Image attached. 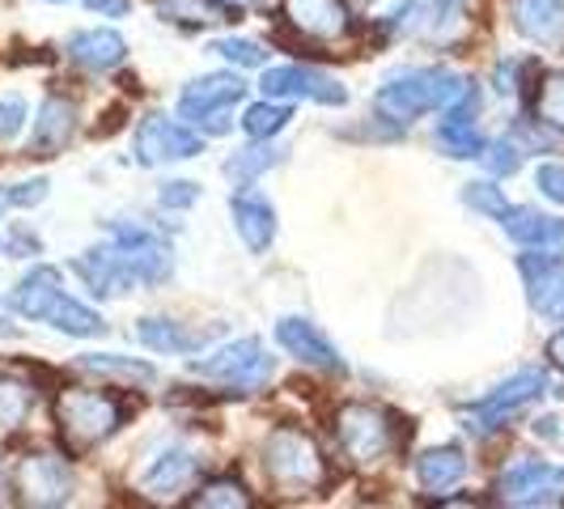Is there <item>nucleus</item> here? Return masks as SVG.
Masks as SVG:
<instances>
[{
	"mask_svg": "<svg viewBox=\"0 0 564 509\" xmlns=\"http://www.w3.org/2000/svg\"><path fill=\"white\" fill-rule=\"evenodd\" d=\"M463 85L467 77H458L451 68H408L382 82V89L373 94V111L391 123H412L429 111H446L463 94Z\"/></svg>",
	"mask_w": 564,
	"mask_h": 509,
	"instance_id": "nucleus-1",
	"label": "nucleus"
},
{
	"mask_svg": "<svg viewBox=\"0 0 564 509\" xmlns=\"http://www.w3.org/2000/svg\"><path fill=\"white\" fill-rule=\"evenodd\" d=\"M56 424L59 437L68 442L73 454H85L102 446L115 429L123 424V408L119 399L107 391H89V387H68L56 399Z\"/></svg>",
	"mask_w": 564,
	"mask_h": 509,
	"instance_id": "nucleus-2",
	"label": "nucleus"
},
{
	"mask_svg": "<svg viewBox=\"0 0 564 509\" xmlns=\"http://www.w3.org/2000/svg\"><path fill=\"white\" fill-rule=\"evenodd\" d=\"M263 476L284 492H311L327 480V463L302 429H276L263 446Z\"/></svg>",
	"mask_w": 564,
	"mask_h": 509,
	"instance_id": "nucleus-3",
	"label": "nucleus"
},
{
	"mask_svg": "<svg viewBox=\"0 0 564 509\" xmlns=\"http://www.w3.org/2000/svg\"><path fill=\"white\" fill-rule=\"evenodd\" d=\"M336 442L348 463L357 467H373L382 463L387 454L399 446L395 421L382 412V408H369V403H344L336 416Z\"/></svg>",
	"mask_w": 564,
	"mask_h": 509,
	"instance_id": "nucleus-4",
	"label": "nucleus"
},
{
	"mask_svg": "<svg viewBox=\"0 0 564 509\" xmlns=\"http://www.w3.org/2000/svg\"><path fill=\"white\" fill-rule=\"evenodd\" d=\"M247 98V82L238 77V73H208V77H199L183 89V98H178V115L187 119V123H196L204 132H226L229 119L226 115L238 107Z\"/></svg>",
	"mask_w": 564,
	"mask_h": 509,
	"instance_id": "nucleus-5",
	"label": "nucleus"
},
{
	"mask_svg": "<svg viewBox=\"0 0 564 509\" xmlns=\"http://www.w3.org/2000/svg\"><path fill=\"white\" fill-rule=\"evenodd\" d=\"M196 378H208V382H221V387H234V391H259L268 378H272V357L263 353V344L254 336L234 339L226 348H217L213 357H204L192 366Z\"/></svg>",
	"mask_w": 564,
	"mask_h": 509,
	"instance_id": "nucleus-6",
	"label": "nucleus"
},
{
	"mask_svg": "<svg viewBox=\"0 0 564 509\" xmlns=\"http://www.w3.org/2000/svg\"><path fill=\"white\" fill-rule=\"evenodd\" d=\"M547 391V373L543 369H518L509 382H501L492 396H484L480 403H471L467 412H463V421L471 433H492V429H501L509 416H518L522 408H531L539 396Z\"/></svg>",
	"mask_w": 564,
	"mask_h": 509,
	"instance_id": "nucleus-7",
	"label": "nucleus"
},
{
	"mask_svg": "<svg viewBox=\"0 0 564 509\" xmlns=\"http://www.w3.org/2000/svg\"><path fill=\"white\" fill-rule=\"evenodd\" d=\"M204 153V137L174 123L166 115H149L141 128H137V144H132V158L137 166H166V162H187Z\"/></svg>",
	"mask_w": 564,
	"mask_h": 509,
	"instance_id": "nucleus-8",
	"label": "nucleus"
},
{
	"mask_svg": "<svg viewBox=\"0 0 564 509\" xmlns=\"http://www.w3.org/2000/svg\"><path fill=\"white\" fill-rule=\"evenodd\" d=\"M564 488V467L543 458H518L497 480V492L506 506H556Z\"/></svg>",
	"mask_w": 564,
	"mask_h": 509,
	"instance_id": "nucleus-9",
	"label": "nucleus"
},
{
	"mask_svg": "<svg viewBox=\"0 0 564 509\" xmlns=\"http://www.w3.org/2000/svg\"><path fill=\"white\" fill-rule=\"evenodd\" d=\"M259 89L268 98H306V102H323V107H344L348 102V89L318 73V68H306V64H281V68H263V82Z\"/></svg>",
	"mask_w": 564,
	"mask_h": 509,
	"instance_id": "nucleus-10",
	"label": "nucleus"
},
{
	"mask_svg": "<svg viewBox=\"0 0 564 509\" xmlns=\"http://www.w3.org/2000/svg\"><path fill=\"white\" fill-rule=\"evenodd\" d=\"M73 467L59 454H26L18 463V492L30 506H64L73 501Z\"/></svg>",
	"mask_w": 564,
	"mask_h": 509,
	"instance_id": "nucleus-11",
	"label": "nucleus"
},
{
	"mask_svg": "<svg viewBox=\"0 0 564 509\" xmlns=\"http://www.w3.org/2000/svg\"><path fill=\"white\" fill-rule=\"evenodd\" d=\"M111 238H115V251H119V259L128 263V272H132V281L137 284H162L170 277L174 259H170V247L153 234V229L111 226Z\"/></svg>",
	"mask_w": 564,
	"mask_h": 509,
	"instance_id": "nucleus-12",
	"label": "nucleus"
},
{
	"mask_svg": "<svg viewBox=\"0 0 564 509\" xmlns=\"http://www.w3.org/2000/svg\"><path fill=\"white\" fill-rule=\"evenodd\" d=\"M518 272L527 281V302L539 314H561L564 306V259L556 251L543 247H527V254H518Z\"/></svg>",
	"mask_w": 564,
	"mask_h": 509,
	"instance_id": "nucleus-13",
	"label": "nucleus"
},
{
	"mask_svg": "<svg viewBox=\"0 0 564 509\" xmlns=\"http://www.w3.org/2000/svg\"><path fill=\"white\" fill-rule=\"evenodd\" d=\"M276 344H281L289 357H297L302 366L327 369V373H348L339 348L314 327L311 318H281L276 323Z\"/></svg>",
	"mask_w": 564,
	"mask_h": 509,
	"instance_id": "nucleus-14",
	"label": "nucleus"
},
{
	"mask_svg": "<svg viewBox=\"0 0 564 509\" xmlns=\"http://www.w3.org/2000/svg\"><path fill=\"white\" fill-rule=\"evenodd\" d=\"M229 217H234V229H238V238L247 242L251 254H263L272 247V238H276V208L263 196L238 192V196L229 199Z\"/></svg>",
	"mask_w": 564,
	"mask_h": 509,
	"instance_id": "nucleus-15",
	"label": "nucleus"
},
{
	"mask_svg": "<svg viewBox=\"0 0 564 509\" xmlns=\"http://www.w3.org/2000/svg\"><path fill=\"white\" fill-rule=\"evenodd\" d=\"M77 132V107L68 98H47L39 107V119L30 128V153L34 158H56Z\"/></svg>",
	"mask_w": 564,
	"mask_h": 509,
	"instance_id": "nucleus-16",
	"label": "nucleus"
},
{
	"mask_svg": "<svg viewBox=\"0 0 564 509\" xmlns=\"http://www.w3.org/2000/svg\"><path fill=\"white\" fill-rule=\"evenodd\" d=\"M284 18L306 39H323V43L348 34V9L339 0H284Z\"/></svg>",
	"mask_w": 564,
	"mask_h": 509,
	"instance_id": "nucleus-17",
	"label": "nucleus"
},
{
	"mask_svg": "<svg viewBox=\"0 0 564 509\" xmlns=\"http://www.w3.org/2000/svg\"><path fill=\"white\" fill-rule=\"evenodd\" d=\"M64 52H68L73 64H82V68L107 73V68H119V64H123L128 43H123L119 30H77V34H68Z\"/></svg>",
	"mask_w": 564,
	"mask_h": 509,
	"instance_id": "nucleus-18",
	"label": "nucleus"
},
{
	"mask_svg": "<svg viewBox=\"0 0 564 509\" xmlns=\"http://www.w3.org/2000/svg\"><path fill=\"white\" fill-rule=\"evenodd\" d=\"M59 293H64V277H59L56 268L39 263V268H30L26 277L18 281V289L9 293V306L18 314H26V318H34V323H43L47 311L59 302Z\"/></svg>",
	"mask_w": 564,
	"mask_h": 509,
	"instance_id": "nucleus-19",
	"label": "nucleus"
},
{
	"mask_svg": "<svg viewBox=\"0 0 564 509\" xmlns=\"http://www.w3.org/2000/svg\"><path fill=\"white\" fill-rule=\"evenodd\" d=\"M501 229L518 247H543V251H561L564 247V221L539 213V208H513L509 204L501 213Z\"/></svg>",
	"mask_w": 564,
	"mask_h": 509,
	"instance_id": "nucleus-20",
	"label": "nucleus"
},
{
	"mask_svg": "<svg viewBox=\"0 0 564 509\" xmlns=\"http://www.w3.org/2000/svg\"><path fill=\"white\" fill-rule=\"evenodd\" d=\"M73 272L85 277V284H89L98 297H119V293H128V289L137 284L132 281V272H128V263L119 259L115 247L77 254V259H73Z\"/></svg>",
	"mask_w": 564,
	"mask_h": 509,
	"instance_id": "nucleus-21",
	"label": "nucleus"
},
{
	"mask_svg": "<svg viewBox=\"0 0 564 509\" xmlns=\"http://www.w3.org/2000/svg\"><path fill=\"white\" fill-rule=\"evenodd\" d=\"M513 30L531 43H556L564 34V0H518Z\"/></svg>",
	"mask_w": 564,
	"mask_h": 509,
	"instance_id": "nucleus-22",
	"label": "nucleus"
},
{
	"mask_svg": "<svg viewBox=\"0 0 564 509\" xmlns=\"http://www.w3.org/2000/svg\"><path fill=\"white\" fill-rule=\"evenodd\" d=\"M192 476H196V454L183 451V446H170V451H162L149 467H144L141 488L144 492H153V497H166V492H174V488H183Z\"/></svg>",
	"mask_w": 564,
	"mask_h": 509,
	"instance_id": "nucleus-23",
	"label": "nucleus"
},
{
	"mask_svg": "<svg viewBox=\"0 0 564 509\" xmlns=\"http://www.w3.org/2000/svg\"><path fill=\"white\" fill-rule=\"evenodd\" d=\"M467 476V458L458 446H433V451H424L416 458V480H421L424 492H446L454 484Z\"/></svg>",
	"mask_w": 564,
	"mask_h": 509,
	"instance_id": "nucleus-24",
	"label": "nucleus"
},
{
	"mask_svg": "<svg viewBox=\"0 0 564 509\" xmlns=\"http://www.w3.org/2000/svg\"><path fill=\"white\" fill-rule=\"evenodd\" d=\"M137 336H141L144 348H153V353H166V357H183V353H196L204 348L213 332H183L174 318H144L141 327H137Z\"/></svg>",
	"mask_w": 564,
	"mask_h": 509,
	"instance_id": "nucleus-25",
	"label": "nucleus"
},
{
	"mask_svg": "<svg viewBox=\"0 0 564 509\" xmlns=\"http://www.w3.org/2000/svg\"><path fill=\"white\" fill-rule=\"evenodd\" d=\"M43 323H52L56 332H64V336H77V339H89V336H102L107 332V323L98 318V314L89 311V306H82V302H73L68 293H59V302L47 311V318Z\"/></svg>",
	"mask_w": 564,
	"mask_h": 509,
	"instance_id": "nucleus-26",
	"label": "nucleus"
},
{
	"mask_svg": "<svg viewBox=\"0 0 564 509\" xmlns=\"http://www.w3.org/2000/svg\"><path fill=\"white\" fill-rule=\"evenodd\" d=\"M34 408V387L0 373V429H18Z\"/></svg>",
	"mask_w": 564,
	"mask_h": 509,
	"instance_id": "nucleus-27",
	"label": "nucleus"
},
{
	"mask_svg": "<svg viewBox=\"0 0 564 509\" xmlns=\"http://www.w3.org/2000/svg\"><path fill=\"white\" fill-rule=\"evenodd\" d=\"M289 119H293V111L284 102H254L251 111L242 115V132L251 141H268V137H276V132L289 128Z\"/></svg>",
	"mask_w": 564,
	"mask_h": 509,
	"instance_id": "nucleus-28",
	"label": "nucleus"
},
{
	"mask_svg": "<svg viewBox=\"0 0 564 509\" xmlns=\"http://www.w3.org/2000/svg\"><path fill=\"white\" fill-rule=\"evenodd\" d=\"M82 369L107 373V378H123V382H153L158 378L153 366L132 361V357H115V353H89V357H82Z\"/></svg>",
	"mask_w": 564,
	"mask_h": 509,
	"instance_id": "nucleus-29",
	"label": "nucleus"
},
{
	"mask_svg": "<svg viewBox=\"0 0 564 509\" xmlns=\"http://www.w3.org/2000/svg\"><path fill=\"white\" fill-rule=\"evenodd\" d=\"M437 144L451 153V158H480L488 141L476 132V123H442L437 128Z\"/></svg>",
	"mask_w": 564,
	"mask_h": 509,
	"instance_id": "nucleus-30",
	"label": "nucleus"
},
{
	"mask_svg": "<svg viewBox=\"0 0 564 509\" xmlns=\"http://www.w3.org/2000/svg\"><path fill=\"white\" fill-rule=\"evenodd\" d=\"M192 506L199 509H247L251 506V497H247V488L238 480H213L204 484L196 497H192Z\"/></svg>",
	"mask_w": 564,
	"mask_h": 509,
	"instance_id": "nucleus-31",
	"label": "nucleus"
},
{
	"mask_svg": "<svg viewBox=\"0 0 564 509\" xmlns=\"http://www.w3.org/2000/svg\"><path fill=\"white\" fill-rule=\"evenodd\" d=\"M276 162H281V153L268 149V144H263V149H242V153H234L226 162V174L234 183H251L254 174H263V170L276 166Z\"/></svg>",
	"mask_w": 564,
	"mask_h": 509,
	"instance_id": "nucleus-32",
	"label": "nucleus"
},
{
	"mask_svg": "<svg viewBox=\"0 0 564 509\" xmlns=\"http://www.w3.org/2000/svg\"><path fill=\"white\" fill-rule=\"evenodd\" d=\"M463 204H467V208H476V213H484V217H492V221H501V213L509 208V199L501 196V187H497V183H488V178L467 183V187H463Z\"/></svg>",
	"mask_w": 564,
	"mask_h": 509,
	"instance_id": "nucleus-33",
	"label": "nucleus"
},
{
	"mask_svg": "<svg viewBox=\"0 0 564 509\" xmlns=\"http://www.w3.org/2000/svg\"><path fill=\"white\" fill-rule=\"evenodd\" d=\"M539 115H543V123L564 128V68L543 77V89H539Z\"/></svg>",
	"mask_w": 564,
	"mask_h": 509,
	"instance_id": "nucleus-34",
	"label": "nucleus"
},
{
	"mask_svg": "<svg viewBox=\"0 0 564 509\" xmlns=\"http://www.w3.org/2000/svg\"><path fill=\"white\" fill-rule=\"evenodd\" d=\"M208 52L226 56L229 64H238V68H259V64L268 59V52H263L259 43H251V39H217Z\"/></svg>",
	"mask_w": 564,
	"mask_h": 509,
	"instance_id": "nucleus-35",
	"label": "nucleus"
},
{
	"mask_svg": "<svg viewBox=\"0 0 564 509\" xmlns=\"http://www.w3.org/2000/svg\"><path fill=\"white\" fill-rule=\"evenodd\" d=\"M480 162L492 170L497 178H506V174H518V166H522V144H518V141H492L480 153Z\"/></svg>",
	"mask_w": 564,
	"mask_h": 509,
	"instance_id": "nucleus-36",
	"label": "nucleus"
},
{
	"mask_svg": "<svg viewBox=\"0 0 564 509\" xmlns=\"http://www.w3.org/2000/svg\"><path fill=\"white\" fill-rule=\"evenodd\" d=\"M47 199V178H30V183H9L4 187V204L9 208H34Z\"/></svg>",
	"mask_w": 564,
	"mask_h": 509,
	"instance_id": "nucleus-37",
	"label": "nucleus"
},
{
	"mask_svg": "<svg viewBox=\"0 0 564 509\" xmlns=\"http://www.w3.org/2000/svg\"><path fill=\"white\" fill-rule=\"evenodd\" d=\"M26 102L22 98H0V141H13V137H22V128H26Z\"/></svg>",
	"mask_w": 564,
	"mask_h": 509,
	"instance_id": "nucleus-38",
	"label": "nucleus"
},
{
	"mask_svg": "<svg viewBox=\"0 0 564 509\" xmlns=\"http://www.w3.org/2000/svg\"><path fill=\"white\" fill-rule=\"evenodd\" d=\"M535 187L547 199L564 204V162H543V166L535 170Z\"/></svg>",
	"mask_w": 564,
	"mask_h": 509,
	"instance_id": "nucleus-39",
	"label": "nucleus"
},
{
	"mask_svg": "<svg viewBox=\"0 0 564 509\" xmlns=\"http://www.w3.org/2000/svg\"><path fill=\"white\" fill-rule=\"evenodd\" d=\"M158 199H162V208H192L199 199V187L187 183V178H178V183H166V187L158 192Z\"/></svg>",
	"mask_w": 564,
	"mask_h": 509,
	"instance_id": "nucleus-40",
	"label": "nucleus"
},
{
	"mask_svg": "<svg viewBox=\"0 0 564 509\" xmlns=\"http://www.w3.org/2000/svg\"><path fill=\"white\" fill-rule=\"evenodd\" d=\"M98 18H128L132 13V0H94L89 4Z\"/></svg>",
	"mask_w": 564,
	"mask_h": 509,
	"instance_id": "nucleus-41",
	"label": "nucleus"
},
{
	"mask_svg": "<svg viewBox=\"0 0 564 509\" xmlns=\"http://www.w3.org/2000/svg\"><path fill=\"white\" fill-rule=\"evenodd\" d=\"M547 357H552V366L564 373V332H556V336L547 339Z\"/></svg>",
	"mask_w": 564,
	"mask_h": 509,
	"instance_id": "nucleus-42",
	"label": "nucleus"
},
{
	"mask_svg": "<svg viewBox=\"0 0 564 509\" xmlns=\"http://www.w3.org/2000/svg\"><path fill=\"white\" fill-rule=\"evenodd\" d=\"M0 336H13V323L4 318V311H0Z\"/></svg>",
	"mask_w": 564,
	"mask_h": 509,
	"instance_id": "nucleus-43",
	"label": "nucleus"
},
{
	"mask_svg": "<svg viewBox=\"0 0 564 509\" xmlns=\"http://www.w3.org/2000/svg\"><path fill=\"white\" fill-rule=\"evenodd\" d=\"M221 4H229V9H247V4H259V0H221Z\"/></svg>",
	"mask_w": 564,
	"mask_h": 509,
	"instance_id": "nucleus-44",
	"label": "nucleus"
},
{
	"mask_svg": "<svg viewBox=\"0 0 564 509\" xmlns=\"http://www.w3.org/2000/svg\"><path fill=\"white\" fill-rule=\"evenodd\" d=\"M561 314H564V306H561Z\"/></svg>",
	"mask_w": 564,
	"mask_h": 509,
	"instance_id": "nucleus-45",
	"label": "nucleus"
}]
</instances>
